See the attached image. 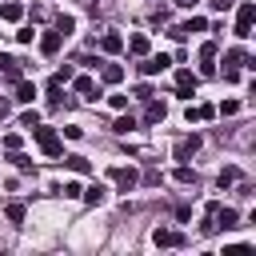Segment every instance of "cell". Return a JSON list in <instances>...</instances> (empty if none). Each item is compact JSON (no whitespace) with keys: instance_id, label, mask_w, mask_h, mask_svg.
I'll use <instances>...</instances> for the list:
<instances>
[{"instance_id":"6da1fadb","label":"cell","mask_w":256,"mask_h":256,"mask_svg":"<svg viewBox=\"0 0 256 256\" xmlns=\"http://www.w3.org/2000/svg\"><path fill=\"white\" fill-rule=\"evenodd\" d=\"M108 180L120 188V192H132L136 184H140V176H136V168H124V164H116V168H108Z\"/></svg>"},{"instance_id":"7a4b0ae2","label":"cell","mask_w":256,"mask_h":256,"mask_svg":"<svg viewBox=\"0 0 256 256\" xmlns=\"http://www.w3.org/2000/svg\"><path fill=\"white\" fill-rule=\"evenodd\" d=\"M32 132H36V144L44 148V156H60V136H56V128H40V124H36Z\"/></svg>"},{"instance_id":"3957f363","label":"cell","mask_w":256,"mask_h":256,"mask_svg":"<svg viewBox=\"0 0 256 256\" xmlns=\"http://www.w3.org/2000/svg\"><path fill=\"white\" fill-rule=\"evenodd\" d=\"M252 20H256V8L244 0V4H240V12H236V36H240V40H248V36H252Z\"/></svg>"},{"instance_id":"277c9868","label":"cell","mask_w":256,"mask_h":256,"mask_svg":"<svg viewBox=\"0 0 256 256\" xmlns=\"http://www.w3.org/2000/svg\"><path fill=\"white\" fill-rule=\"evenodd\" d=\"M176 96H180V100H192V96H196V76H192L188 68L176 72Z\"/></svg>"},{"instance_id":"5b68a950","label":"cell","mask_w":256,"mask_h":256,"mask_svg":"<svg viewBox=\"0 0 256 256\" xmlns=\"http://www.w3.org/2000/svg\"><path fill=\"white\" fill-rule=\"evenodd\" d=\"M152 244H156V248H180L184 236H180L176 228H156V232H152Z\"/></svg>"},{"instance_id":"8992f818","label":"cell","mask_w":256,"mask_h":256,"mask_svg":"<svg viewBox=\"0 0 256 256\" xmlns=\"http://www.w3.org/2000/svg\"><path fill=\"white\" fill-rule=\"evenodd\" d=\"M60 44H64V32H60V28H52V32H44V36H40V52H44V56H56V52H60Z\"/></svg>"},{"instance_id":"52a82bcc","label":"cell","mask_w":256,"mask_h":256,"mask_svg":"<svg viewBox=\"0 0 256 256\" xmlns=\"http://www.w3.org/2000/svg\"><path fill=\"white\" fill-rule=\"evenodd\" d=\"M164 116H168V104H164V100H152V96H148V104H144V124H160Z\"/></svg>"},{"instance_id":"ba28073f","label":"cell","mask_w":256,"mask_h":256,"mask_svg":"<svg viewBox=\"0 0 256 256\" xmlns=\"http://www.w3.org/2000/svg\"><path fill=\"white\" fill-rule=\"evenodd\" d=\"M168 64H172V60H168L164 52H160V56H144V64H140V72H144V76H156V72H164Z\"/></svg>"},{"instance_id":"9c48e42d","label":"cell","mask_w":256,"mask_h":256,"mask_svg":"<svg viewBox=\"0 0 256 256\" xmlns=\"http://www.w3.org/2000/svg\"><path fill=\"white\" fill-rule=\"evenodd\" d=\"M236 220H240L236 208H220V204H216V212H212V224H216V228H236Z\"/></svg>"},{"instance_id":"30bf717a","label":"cell","mask_w":256,"mask_h":256,"mask_svg":"<svg viewBox=\"0 0 256 256\" xmlns=\"http://www.w3.org/2000/svg\"><path fill=\"white\" fill-rule=\"evenodd\" d=\"M0 76H4L8 84H16V80H20V60H12V56L0 52Z\"/></svg>"},{"instance_id":"8fae6325","label":"cell","mask_w":256,"mask_h":256,"mask_svg":"<svg viewBox=\"0 0 256 256\" xmlns=\"http://www.w3.org/2000/svg\"><path fill=\"white\" fill-rule=\"evenodd\" d=\"M212 60H216V44L208 40V44L200 48V72H204V76H212V72H216V64H212Z\"/></svg>"},{"instance_id":"7c38bea8","label":"cell","mask_w":256,"mask_h":256,"mask_svg":"<svg viewBox=\"0 0 256 256\" xmlns=\"http://www.w3.org/2000/svg\"><path fill=\"white\" fill-rule=\"evenodd\" d=\"M196 148H200V136H184V140L176 144V160H192Z\"/></svg>"},{"instance_id":"4fadbf2b","label":"cell","mask_w":256,"mask_h":256,"mask_svg":"<svg viewBox=\"0 0 256 256\" xmlns=\"http://www.w3.org/2000/svg\"><path fill=\"white\" fill-rule=\"evenodd\" d=\"M100 48H104V52H124V36H120V32H104V36H100Z\"/></svg>"},{"instance_id":"5bb4252c","label":"cell","mask_w":256,"mask_h":256,"mask_svg":"<svg viewBox=\"0 0 256 256\" xmlns=\"http://www.w3.org/2000/svg\"><path fill=\"white\" fill-rule=\"evenodd\" d=\"M212 116H216V108H212V104H196V108H188V124H192V120L200 124V120H212Z\"/></svg>"},{"instance_id":"9a60e30c","label":"cell","mask_w":256,"mask_h":256,"mask_svg":"<svg viewBox=\"0 0 256 256\" xmlns=\"http://www.w3.org/2000/svg\"><path fill=\"white\" fill-rule=\"evenodd\" d=\"M0 16H4V20H12V24H16V20H20V16H24V4H16V0H8V4H0Z\"/></svg>"},{"instance_id":"2e32d148","label":"cell","mask_w":256,"mask_h":256,"mask_svg":"<svg viewBox=\"0 0 256 256\" xmlns=\"http://www.w3.org/2000/svg\"><path fill=\"white\" fill-rule=\"evenodd\" d=\"M148 48H152V44H148V36H140V32L128 40V52H132V56H148Z\"/></svg>"},{"instance_id":"e0dca14e","label":"cell","mask_w":256,"mask_h":256,"mask_svg":"<svg viewBox=\"0 0 256 256\" xmlns=\"http://www.w3.org/2000/svg\"><path fill=\"white\" fill-rule=\"evenodd\" d=\"M100 76H104V84H120V80H124V68H120V64H104Z\"/></svg>"},{"instance_id":"ac0fdd59","label":"cell","mask_w":256,"mask_h":256,"mask_svg":"<svg viewBox=\"0 0 256 256\" xmlns=\"http://www.w3.org/2000/svg\"><path fill=\"white\" fill-rule=\"evenodd\" d=\"M76 92H80L84 100H96V96H100V88H96V84H92L88 76H80V80H76Z\"/></svg>"},{"instance_id":"d6986e66","label":"cell","mask_w":256,"mask_h":256,"mask_svg":"<svg viewBox=\"0 0 256 256\" xmlns=\"http://www.w3.org/2000/svg\"><path fill=\"white\" fill-rule=\"evenodd\" d=\"M32 96H36V84H28V80H16V100H20V104H32Z\"/></svg>"},{"instance_id":"ffe728a7","label":"cell","mask_w":256,"mask_h":256,"mask_svg":"<svg viewBox=\"0 0 256 256\" xmlns=\"http://www.w3.org/2000/svg\"><path fill=\"white\" fill-rule=\"evenodd\" d=\"M64 164H68V168H72L76 176H88V172H92V164H88L84 156H64Z\"/></svg>"},{"instance_id":"44dd1931","label":"cell","mask_w":256,"mask_h":256,"mask_svg":"<svg viewBox=\"0 0 256 256\" xmlns=\"http://www.w3.org/2000/svg\"><path fill=\"white\" fill-rule=\"evenodd\" d=\"M104 192H108L104 184H92V188H80V196H84L88 204H104Z\"/></svg>"},{"instance_id":"7402d4cb","label":"cell","mask_w":256,"mask_h":256,"mask_svg":"<svg viewBox=\"0 0 256 256\" xmlns=\"http://www.w3.org/2000/svg\"><path fill=\"white\" fill-rule=\"evenodd\" d=\"M224 64H228V68H236V64H248L244 48H228V52H224Z\"/></svg>"},{"instance_id":"603a6c76","label":"cell","mask_w":256,"mask_h":256,"mask_svg":"<svg viewBox=\"0 0 256 256\" xmlns=\"http://www.w3.org/2000/svg\"><path fill=\"white\" fill-rule=\"evenodd\" d=\"M204 28H208V24H204L200 16H192V20H184V24H180V32H184V36H192V32H204Z\"/></svg>"},{"instance_id":"cb8c5ba5","label":"cell","mask_w":256,"mask_h":256,"mask_svg":"<svg viewBox=\"0 0 256 256\" xmlns=\"http://www.w3.org/2000/svg\"><path fill=\"white\" fill-rule=\"evenodd\" d=\"M68 80H72V68H68V64H64V68H60V72H56V76H52V80H48V88H64V84H68Z\"/></svg>"},{"instance_id":"d4e9b609","label":"cell","mask_w":256,"mask_h":256,"mask_svg":"<svg viewBox=\"0 0 256 256\" xmlns=\"http://www.w3.org/2000/svg\"><path fill=\"white\" fill-rule=\"evenodd\" d=\"M112 128H116V132H120V136H128V132H132V128H136V116H120V120H116V124H112Z\"/></svg>"},{"instance_id":"484cf974","label":"cell","mask_w":256,"mask_h":256,"mask_svg":"<svg viewBox=\"0 0 256 256\" xmlns=\"http://www.w3.org/2000/svg\"><path fill=\"white\" fill-rule=\"evenodd\" d=\"M176 184H196V172H192L188 164H180V168H176Z\"/></svg>"},{"instance_id":"4316f807","label":"cell","mask_w":256,"mask_h":256,"mask_svg":"<svg viewBox=\"0 0 256 256\" xmlns=\"http://www.w3.org/2000/svg\"><path fill=\"white\" fill-rule=\"evenodd\" d=\"M232 184H236V168H224L220 172V188H232Z\"/></svg>"},{"instance_id":"83f0119b","label":"cell","mask_w":256,"mask_h":256,"mask_svg":"<svg viewBox=\"0 0 256 256\" xmlns=\"http://www.w3.org/2000/svg\"><path fill=\"white\" fill-rule=\"evenodd\" d=\"M8 220L20 224V220H24V204H8Z\"/></svg>"},{"instance_id":"f1b7e54d","label":"cell","mask_w":256,"mask_h":256,"mask_svg":"<svg viewBox=\"0 0 256 256\" xmlns=\"http://www.w3.org/2000/svg\"><path fill=\"white\" fill-rule=\"evenodd\" d=\"M56 28H60V32H64V36H68V32H72V28H76V20H72V16H60V20H56Z\"/></svg>"},{"instance_id":"f546056e","label":"cell","mask_w":256,"mask_h":256,"mask_svg":"<svg viewBox=\"0 0 256 256\" xmlns=\"http://www.w3.org/2000/svg\"><path fill=\"white\" fill-rule=\"evenodd\" d=\"M60 192H64V196H68V200H76V196H80V184H76V180H68V184H64V188H60Z\"/></svg>"},{"instance_id":"4dcf8cb0","label":"cell","mask_w":256,"mask_h":256,"mask_svg":"<svg viewBox=\"0 0 256 256\" xmlns=\"http://www.w3.org/2000/svg\"><path fill=\"white\" fill-rule=\"evenodd\" d=\"M20 124H24V128H36V124H40V116H36V112H24V116H20Z\"/></svg>"},{"instance_id":"1f68e13d","label":"cell","mask_w":256,"mask_h":256,"mask_svg":"<svg viewBox=\"0 0 256 256\" xmlns=\"http://www.w3.org/2000/svg\"><path fill=\"white\" fill-rule=\"evenodd\" d=\"M32 36H36L32 28H20V32H16V40H20V44H32Z\"/></svg>"},{"instance_id":"d6a6232c","label":"cell","mask_w":256,"mask_h":256,"mask_svg":"<svg viewBox=\"0 0 256 256\" xmlns=\"http://www.w3.org/2000/svg\"><path fill=\"white\" fill-rule=\"evenodd\" d=\"M220 112H224V116H236V112H240V104H236V100H224V108H220Z\"/></svg>"},{"instance_id":"836d02e7","label":"cell","mask_w":256,"mask_h":256,"mask_svg":"<svg viewBox=\"0 0 256 256\" xmlns=\"http://www.w3.org/2000/svg\"><path fill=\"white\" fill-rule=\"evenodd\" d=\"M12 160H16V168H20V172H32V160H28V156H12Z\"/></svg>"},{"instance_id":"e575fe53","label":"cell","mask_w":256,"mask_h":256,"mask_svg":"<svg viewBox=\"0 0 256 256\" xmlns=\"http://www.w3.org/2000/svg\"><path fill=\"white\" fill-rule=\"evenodd\" d=\"M232 4H236V0H212V8H216V12H228Z\"/></svg>"},{"instance_id":"d590c367","label":"cell","mask_w":256,"mask_h":256,"mask_svg":"<svg viewBox=\"0 0 256 256\" xmlns=\"http://www.w3.org/2000/svg\"><path fill=\"white\" fill-rule=\"evenodd\" d=\"M176 4H180V8H192V4H196V0H176Z\"/></svg>"}]
</instances>
